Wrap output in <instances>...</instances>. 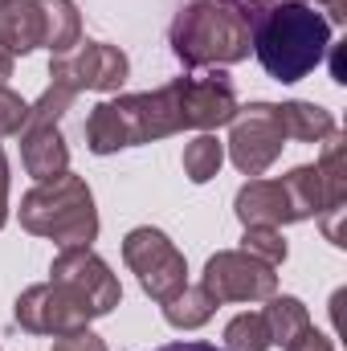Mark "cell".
Listing matches in <instances>:
<instances>
[{
	"label": "cell",
	"instance_id": "603a6c76",
	"mask_svg": "<svg viewBox=\"0 0 347 351\" xmlns=\"http://www.w3.org/2000/svg\"><path fill=\"white\" fill-rule=\"evenodd\" d=\"M241 254H250V258H258L265 265H282L286 262V237H282V229L250 225L246 237H241Z\"/></svg>",
	"mask_w": 347,
	"mask_h": 351
},
{
	"label": "cell",
	"instance_id": "8fae6325",
	"mask_svg": "<svg viewBox=\"0 0 347 351\" xmlns=\"http://www.w3.org/2000/svg\"><path fill=\"white\" fill-rule=\"evenodd\" d=\"M82 131H86V147L94 156H110V152H123V147H139L143 135H139L135 94L98 102L86 114V127H82Z\"/></svg>",
	"mask_w": 347,
	"mask_h": 351
},
{
	"label": "cell",
	"instance_id": "277c9868",
	"mask_svg": "<svg viewBox=\"0 0 347 351\" xmlns=\"http://www.w3.org/2000/svg\"><path fill=\"white\" fill-rule=\"evenodd\" d=\"M123 262L139 278L143 294L156 302H168L172 294H180L188 286V262L164 229H152V225L131 229L123 237Z\"/></svg>",
	"mask_w": 347,
	"mask_h": 351
},
{
	"label": "cell",
	"instance_id": "4316f807",
	"mask_svg": "<svg viewBox=\"0 0 347 351\" xmlns=\"http://www.w3.org/2000/svg\"><path fill=\"white\" fill-rule=\"evenodd\" d=\"M311 8H323L331 25H344L347 21V0H307Z\"/></svg>",
	"mask_w": 347,
	"mask_h": 351
},
{
	"label": "cell",
	"instance_id": "d6a6232c",
	"mask_svg": "<svg viewBox=\"0 0 347 351\" xmlns=\"http://www.w3.org/2000/svg\"><path fill=\"white\" fill-rule=\"evenodd\" d=\"M0 4H4V0H0Z\"/></svg>",
	"mask_w": 347,
	"mask_h": 351
},
{
	"label": "cell",
	"instance_id": "ba28073f",
	"mask_svg": "<svg viewBox=\"0 0 347 351\" xmlns=\"http://www.w3.org/2000/svg\"><path fill=\"white\" fill-rule=\"evenodd\" d=\"M49 282H62L66 290H74V294L90 306L94 319L110 315V311L119 306V298H123L119 278L110 274V265L102 262L90 245H66V250L53 258V265H49Z\"/></svg>",
	"mask_w": 347,
	"mask_h": 351
},
{
	"label": "cell",
	"instance_id": "6da1fadb",
	"mask_svg": "<svg viewBox=\"0 0 347 351\" xmlns=\"http://www.w3.org/2000/svg\"><path fill=\"white\" fill-rule=\"evenodd\" d=\"M250 45L274 82H302L331 49V21L307 0H286L250 16Z\"/></svg>",
	"mask_w": 347,
	"mask_h": 351
},
{
	"label": "cell",
	"instance_id": "9c48e42d",
	"mask_svg": "<svg viewBox=\"0 0 347 351\" xmlns=\"http://www.w3.org/2000/svg\"><path fill=\"white\" fill-rule=\"evenodd\" d=\"M131 74V62L119 45L106 41H78V49H70L66 58H49V78L70 86L74 94L82 90H119Z\"/></svg>",
	"mask_w": 347,
	"mask_h": 351
},
{
	"label": "cell",
	"instance_id": "52a82bcc",
	"mask_svg": "<svg viewBox=\"0 0 347 351\" xmlns=\"http://www.w3.org/2000/svg\"><path fill=\"white\" fill-rule=\"evenodd\" d=\"M176 94V110H180V127L184 131H213L233 123L237 114V90L233 78L213 70V74H188L168 82Z\"/></svg>",
	"mask_w": 347,
	"mask_h": 351
},
{
	"label": "cell",
	"instance_id": "ffe728a7",
	"mask_svg": "<svg viewBox=\"0 0 347 351\" xmlns=\"http://www.w3.org/2000/svg\"><path fill=\"white\" fill-rule=\"evenodd\" d=\"M282 188H286V200H290V213L294 221H311L323 213V180L315 164H298L282 176Z\"/></svg>",
	"mask_w": 347,
	"mask_h": 351
},
{
	"label": "cell",
	"instance_id": "f1b7e54d",
	"mask_svg": "<svg viewBox=\"0 0 347 351\" xmlns=\"http://www.w3.org/2000/svg\"><path fill=\"white\" fill-rule=\"evenodd\" d=\"M246 16H258V12H265V8H274V4H286V0H233Z\"/></svg>",
	"mask_w": 347,
	"mask_h": 351
},
{
	"label": "cell",
	"instance_id": "3957f363",
	"mask_svg": "<svg viewBox=\"0 0 347 351\" xmlns=\"http://www.w3.org/2000/svg\"><path fill=\"white\" fill-rule=\"evenodd\" d=\"M21 225L33 237H49L62 250L66 245H90L98 237V208L94 192L82 176L62 172L58 180L37 184L21 196Z\"/></svg>",
	"mask_w": 347,
	"mask_h": 351
},
{
	"label": "cell",
	"instance_id": "ac0fdd59",
	"mask_svg": "<svg viewBox=\"0 0 347 351\" xmlns=\"http://www.w3.org/2000/svg\"><path fill=\"white\" fill-rule=\"evenodd\" d=\"M265 302L270 306L261 311V319L270 327V339L282 351L290 348L302 331H311V311L302 306V298H294V294H270Z\"/></svg>",
	"mask_w": 347,
	"mask_h": 351
},
{
	"label": "cell",
	"instance_id": "5b68a950",
	"mask_svg": "<svg viewBox=\"0 0 347 351\" xmlns=\"http://www.w3.org/2000/svg\"><path fill=\"white\" fill-rule=\"evenodd\" d=\"M229 160L241 176H261L265 168H274V160L286 147L282 123H278V106L274 102H250L237 106L233 123H229Z\"/></svg>",
	"mask_w": 347,
	"mask_h": 351
},
{
	"label": "cell",
	"instance_id": "5bb4252c",
	"mask_svg": "<svg viewBox=\"0 0 347 351\" xmlns=\"http://www.w3.org/2000/svg\"><path fill=\"white\" fill-rule=\"evenodd\" d=\"M233 213H237V221L246 229L250 225H270V229L294 225V213H290L282 180H250V184H241V192L233 200Z\"/></svg>",
	"mask_w": 347,
	"mask_h": 351
},
{
	"label": "cell",
	"instance_id": "44dd1931",
	"mask_svg": "<svg viewBox=\"0 0 347 351\" xmlns=\"http://www.w3.org/2000/svg\"><path fill=\"white\" fill-rule=\"evenodd\" d=\"M221 164H225V143L217 139V135H196L188 147H184V176L192 180V184H208L213 176L221 172Z\"/></svg>",
	"mask_w": 347,
	"mask_h": 351
},
{
	"label": "cell",
	"instance_id": "7c38bea8",
	"mask_svg": "<svg viewBox=\"0 0 347 351\" xmlns=\"http://www.w3.org/2000/svg\"><path fill=\"white\" fill-rule=\"evenodd\" d=\"M319 180H323V233L331 245H347L344 241V213H347V143L339 131H331L323 139V156H319Z\"/></svg>",
	"mask_w": 347,
	"mask_h": 351
},
{
	"label": "cell",
	"instance_id": "8992f818",
	"mask_svg": "<svg viewBox=\"0 0 347 351\" xmlns=\"http://www.w3.org/2000/svg\"><path fill=\"white\" fill-rule=\"evenodd\" d=\"M12 319L25 327V331H33V335H70V331H82L90 327V306L74 294V290H66L62 282H41V286H29L21 298H16V306H12Z\"/></svg>",
	"mask_w": 347,
	"mask_h": 351
},
{
	"label": "cell",
	"instance_id": "2e32d148",
	"mask_svg": "<svg viewBox=\"0 0 347 351\" xmlns=\"http://www.w3.org/2000/svg\"><path fill=\"white\" fill-rule=\"evenodd\" d=\"M41 8V45L49 49V58H66L70 49H78L82 41V16L74 0H37Z\"/></svg>",
	"mask_w": 347,
	"mask_h": 351
},
{
	"label": "cell",
	"instance_id": "7a4b0ae2",
	"mask_svg": "<svg viewBox=\"0 0 347 351\" xmlns=\"http://www.w3.org/2000/svg\"><path fill=\"white\" fill-rule=\"evenodd\" d=\"M172 53L188 66H233L250 58V16L233 0H192L172 21Z\"/></svg>",
	"mask_w": 347,
	"mask_h": 351
},
{
	"label": "cell",
	"instance_id": "cb8c5ba5",
	"mask_svg": "<svg viewBox=\"0 0 347 351\" xmlns=\"http://www.w3.org/2000/svg\"><path fill=\"white\" fill-rule=\"evenodd\" d=\"M25 114H29V102H25L16 90L0 86V139H4V135H21Z\"/></svg>",
	"mask_w": 347,
	"mask_h": 351
},
{
	"label": "cell",
	"instance_id": "d4e9b609",
	"mask_svg": "<svg viewBox=\"0 0 347 351\" xmlns=\"http://www.w3.org/2000/svg\"><path fill=\"white\" fill-rule=\"evenodd\" d=\"M53 351H106V343H102L90 327H82V331L58 335V339H53Z\"/></svg>",
	"mask_w": 347,
	"mask_h": 351
},
{
	"label": "cell",
	"instance_id": "e0dca14e",
	"mask_svg": "<svg viewBox=\"0 0 347 351\" xmlns=\"http://www.w3.org/2000/svg\"><path fill=\"white\" fill-rule=\"evenodd\" d=\"M278 123H282V135L294 139V143H323L331 131H335V114L319 102H282L278 106Z\"/></svg>",
	"mask_w": 347,
	"mask_h": 351
},
{
	"label": "cell",
	"instance_id": "1f68e13d",
	"mask_svg": "<svg viewBox=\"0 0 347 351\" xmlns=\"http://www.w3.org/2000/svg\"><path fill=\"white\" fill-rule=\"evenodd\" d=\"M8 78H12V53H8V49L0 45V86H4Z\"/></svg>",
	"mask_w": 347,
	"mask_h": 351
},
{
	"label": "cell",
	"instance_id": "d6986e66",
	"mask_svg": "<svg viewBox=\"0 0 347 351\" xmlns=\"http://www.w3.org/2000/svg\"><path fill=\"white\" fill-rule=\"evenodd\" d=\"M164 306V319L172 323L176 331H196V327H204L213 315H217V298L204 290V286H184L180 294H172L168 302H160Z\"/></svg>",
	"mask_w": 347,
	"mask_h": 351
},
{
	"label": "cell",
	"instance_id": "484cf974",
	"mask_svg": "<svg viewBox=\"0 0 347 351\" xmlns=\"http://www.w3.org/2000/svg\"><path fill=\"white\" fill-rule=\"evenodd\" d=\"M286 351H335V348H331V339H327V335H319V331L311 327V331H302V335H298Z\"/></svg>",
	"mask_w": 347,
	"mask_h": 351
},
{
	"label": "cell",
	"instance_id": "f546056e",
	"mask_svg": "<svg viewBox=\"0 0 347 351\" xmlns=\"http://www.w3.org/2000/svg\"><path fill=\"white\" fill-rule=\"evenodd\" d=\"M331 78L344 86L347 82V70H344V45H331Z\"/></svg>",
	"mask_w": 347,
	"mask_h": 351
},
{
	"label": "cell",
	"instance_id": "4fadbf2b",
	"mask_svg": "<svg viewBox=\"0 0 347 351\" xmlns=\"http://www.w3.org/2000/svg\"><path fill=\"white\" fill-rule=\"evenodd\" d=\"M16 139H21V164L37 184L70 172V147L53 123H25Z\"/></svg>",
	"mask_w": 347,
	"mask_h": 351
},
{
	"label": "cell",
	"instance_id": "83f0119b",
	"mask_svg": "<svg viewBox=\"0 0 347 351\" xmlns=\"http://www.w3.org/2000/svg\"><path fill=\"white\" fill-rule=\"evenodd\" d=\"M4 221H8V160L0 152V229H4Z\"/></svg>",
	"mask_w": 347,
	"mask_h": 351
},
{
	"label": "cell",
	"instance_id": "7402d4cb",
	"mask_svg": "<svg viewBox=\"0 0 347 351\" xmlns=\"http://www.w3.org/2000/svg\"><path fill=\"white\" fill-rule=\"evenodd\" d=\"M274 339H270V327L261 315H237L229 319L225 327V351H270Z\"/></svg>",
	"mask_w": 347,
	"mask_h": 351
},
{
	"label": "cell",
	"instance_id": "9a60e30c",
	"mask_svg": "<svg viewBox=\"0 0 347 351\" xmlns=\"http://www.w3.org/2000/svg\"><path fill=\"white\" fill-rule=\"evenodd\" d=\"M41 8L37 0H4L0 4V45L16 53H33L41 45Z\"/></svg>",
	"mask_w": 347,
	"mask_h": 351
},
{
	"label": "cell",
	"instance_id": "4dcf8cb0",
	"mask_svg": "<svg viewBox=\"0 0 347 351\" xmlns=\"http://www.w3.org/2000/svg\"><path fill=\"white\" fill-rule=\"evenodd\" d=\"M156 351H221V348H213V343H196V339H184V343H164V348H156Z\"/></svg>",
	"mask_w": 347,
	"mask_h": 351
},
{
	"label": "cell",
	"instance_id": "30bf717a",
	"mask_svg": "<svg viewBox=\"0 0 347 351\" xmlns=\"http://www.w3.org/2000/svg\"><path fill=\"white\" fill-rule=\"evenodd\" d=\"M200 286L217 302H265L270 294H278V274L274 265L258 262L241 250H221L204 262Z\"/></svg>",
	"mask_w": 347,
	"mask_h": 351
}]
</instances>
